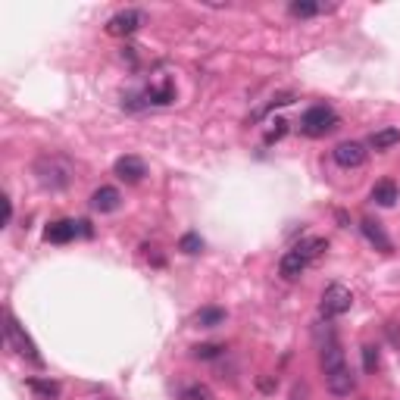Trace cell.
Instances as JSON below:
<instances>
[{
	"label": "cell",
	"instance_id": "cell-17",
	"mask_svg": "<svg viewBox=\"0 0 400 400\" xmlns=\"http://www.w3.org/2000/svg\"><path fill=\"white\" fill-rule=\"evenodd\" d=\"M294 250L301 253V257L307 260V263H313V260H319L325 250H329V241H325V238H303V241L297 244Z\"/></svg>",
	"mask_w": 400,
	"mask_h": 400
},
{
	"label": "cell",
	"instance_id": "cell-23",
	"mask_svg": "<svg viewBox=\"0 0 400 400\" xmlns=\"http://www.w3.org/2000/svg\"><path fill=\"white\" fill-rule=\"evenodd\" d=\"M225 347L222 344H198L191 347V356L194 360H216V356H222Z\"/></svg>",
	"mask_w": 400,
	"mask_h": 400
},
{
	"label": "cell",
	"instance_id": "cell-25",
	"mask_svg": "<svg viewBox=\"0 0 400 400\" xmlns=\"http://www.w3.org/2000/svg\"><path fill=\"white\" fill-rule=\"evenodd\" d=\"M285 132H288V122H285V119H275L272 128L266 132V144H275L279 138H285Z\"/></svg>",
	"mask_w": 400,
	"mask_h": 400
},
{
	"label": "cell",
	"instance_id": "cell-15",
	"mask_svg": "<svg viewBox=\"0 0 400 400\" xmlns=\"http://www.w3.org/2000/svg\"><path fill=\"white\" fill-rule=\"evenodd\" d=\"M372 200L378 203V207H394V203L400 200V191H397V185L391 178H384V181H378V185L372 188Z\"/></svg>",
	"mask_w": 400,
	"mask_h": 400
},
{
	"label": "cell",
	"instance_id": "cell-7",
	"mask_svg": "<svg viewBox=\"0 0 400 400\" xmlns=\"http://www.w3.org/2000/svg\"><path fill=\"white\" fill-rule=\"evenodd\" d=\"M325 388H329L334 397H347L356 388V375L351 372V366H341L325 375Z\"/></svg>",
	"mask_w": 400,
	"mask_h": 400
},
{
	"label": "cell",
	"instance_id": "cell-8",
	"mask_svg": "<svg viewBox=\"0 0 400 400\" xmlns=\"http://www.w3.org/2000/svg\"><path fill=\"white\" fill-rule=\"evenodd\" d=\"M113 169H116V176L122 181H128V185H138V181L147 176V166H144L141 157H119Z\"/></svg>",
	"mask_w": 400,
	"mask_h": 400
},
{
	"label": "cell",
	"instance_id": "cell-11",
	"mask_svg": "<svg viewBox=\"0 0 400 400\" xmlns=\"http://www.w3.org/2000/svg\"><path fill=\"white\" fill-rule=\"evenodd\" d=\"M307 266H310V263H307V260H303L297 250H288L285 257L279 260V272H281V279H288V281L301 279V275H303V269H307Z\"/></svg>",
	"mask_w": 400,
	"mask_h": 400
},
{
	"label": "cell",
	"instance_id": "cell-20",
	"mask_svg": "<svg viewBox=\"0 0 400 400\" xmlns=\"http://www.w3.org/2000/svg\"><path fill=\"white\" fill-rule=\"evenodd\" d=\"M181 400H216V394H213V388H210V384L194 382V384H188V388L181 391Z\"/></svg>",
	"mask_w": 400,
	"mask_h": 400
},
{
	"label": "cell",
	"instance_id": "cell-4",
	"mask_svg": "<svg viewBox=\"0 0 400 400\" xmlns=\"http://www.w3.org/2000/svg\"><path fill=\"white\" fill-rule=\"evenodd\" d=\"M353 307V294L347 291L344 285H329L322 294V303H319V313L325 319H334V316H344L347 310Z\"/></svg>",
	"mask_w": 400,
	"mask_h": 400
},
{
	"label": "cell",
	"instance_id": "cell-13",
	"mask_svg": "<svg viewBox=\"0 0 400 400\" xmlns=\"http://www.w3.org/2000/svg\"><path fill=\"white\" fill-rule=\"evenodd\" d=\"M225 310L222 307H203V310H198L194 313V319L191 322L198 325V329H219V325H225Z\"/></svg>",
	"mask_w": 400,
	"mask_h": 400
},
{
	"label": "cell",
	"instance_id": "cell-18",
	"mask_svg": "<svg viewBox=\"0 0 400 400\" xmlns=\"http://www.w3.org/2000/svg\"><path fill=\"white\" fill-rule=\"evenodd\" d=\"M400 144V128H378V132L369 135V147L372 150H388Z\"/></svg>",
	"mask_w": 400,
	"mask_h": 400
},
{
	"label": "cell",
	"instance_id": "cell-6",
	"mask_svg": "<svg viewBox=\"0 0 400 400\" xmlns=\"http://www.w3.org/2000/svg\"><path fill=\"white\" fill-rule=\"evenodd\" d=\"M332 157L341 169H360V166L366 163L369 150H366V144H360V141H341L338 147L332 150Z\"/></svg>",
	"mask_w": 400,
	"mask_h": 400
},
{
	"label": "cell",
	"instance_id": "cell-28",
	"mask_svg": "<svg viewBox=\"0 0 400 400\" xmlns=\"http://www.w3.org/2000/svg\"><path fill=\"white\" fill-rule=\"evenodd\" d=\"M260 388H263V391H272V388H275V384H272V382H269V378H260Z\"/></svg>",
	"mask_w": 400,
	"mask_h": 400
},
{
	"label": "cell",
	"instance_id": "cell-10",
	"mask_svg": "<svg viewBox=\"0 0 400 400\" xmlns=\"http://www.w3.org/2000/svg\"><path fill=\"white\" fill-rule=\"evenodd\" d=\"M78 235V222H69V219H60V222H50L44 238L50 244H69L72 238Z\"/></svg>",
	"mask_w": 400,
	"mask_h": 400
},
{
	"label": "cell",
	"instance_id": "cell-24",
	"mask_svg": "<svg viewBox=\"0 0 400 400\" xmlns=\"http://www.w3.org/2000/svg\"><path fill=\"white\" fill-rule=\"evenodd\" d=\"M378 347H372V344H366L363 347V369H366V372H375L378 369Z\"/></svg>",
	"mask_w": 400,
	"mask_h": 400
},
{
	"label": "cell",
	"instance_id": "cell-12",
	"mask_svg": "<svg viewBox=\"0 0 400 400\" xmlns=\"http://www.w3.org/2000/svg\"><path fill=\"white\" fill-rule=\"evenodd\" d=\"M319 366H322V372H325V375L334 372V369H341V366H347L344 351L338 347V341H329V344L322 347V356H319Z\"/></svg>",
	"mask_w": 400,
	"mask_h": 400
},
{
	"label": "cell",
	"instance_id": "cell-5",
	"mask_svg": "<svg viewBox=\"0 0 400 400\" xmlns=\"http://www.w3.org/2000/svg\"><path fill=\"white\" fill-rule=\"evenodd\" d=\"M141 25H144V13L141 10H119L116 16L107 19V35H113V38H126V35H135Z\"/></svg>",
	"mask_w": 400,
	"mask_h": 400
},
{
	"label": "cell",
	"instance_id": "cell-1",
	"mask_svg": "<svg viewBox=\"0 0 400 400\" xmlns=\"http://www.w3.org/2000/svg\"><path fill=\"white\" fill-rule=\"evenodd\" d=\"M35 176H38V185L47 188V191H63L72 181V163L66 157L47 154L35 163Z\"/></svg>",
	"mask_w": 400,
	"mask_h": 400
},
{
	"label": "cell",
	"instance_id": "cell-2",
	"mask_svg": "<svg viewBox=\"0 0 400 400\" xmlns=\"http://www.w3.org/2000/svg\"><path fill=\"white\" fill-rule=\"evenodd\" d=\"M332 128H338V113L332 110V107H310L307 113L301 116V135L307 138H322L329 135Z\"/></svg>",
	"mask_w": 400,
	"mask_h": 400
},
{
	"label": "cell",
	"instance_id": "cell-26",
	"mask_svg": "<svg viewBox=\"0 0 400 400\" xmlns=\"http://www.w3.org/2000/svg\"><path fill=\"white\" fill-rule=\"evenodd\" d=\"M10 222H13V200L4 194V225H10Z\"/></svg>",
	"mask_w": 400,
	"mask_h": 400
},
{
	"label": "cell",
	"instance_id": "cell-21",
	"mask_svg": "<svg viewBox=\"0 0 400 400\" xmlns=\"http://www.w3.org/2000/svg\"><path fill=\"white\" fill-rule=\"evenodd\" d=\"M288 13L297 19H310V16H316V13H322V6L313 4V0H297V4L288 6Z\"/></svg>",
	"mask_w": 400,
	"mask_h": 400
},
{
	"label": "cell",
	"instance_id": "cell-9",
	"mask_svg": "<svg viewBox=\"0 0 400 400\" xmlns=\"http://www.w3.org/2000/svg\"><path fill=\"white\" fill-rule=\"evenodd\" d=\"M119 203H122V194L116 191L113 185H104L91 194V207L97 210V213H113V210H119Z\"/></svg>",
	"mask_w": 400,
	"mask_h": 400
},
{
	"label": "cell",
	"instance_id": "cell-3",
	"mask_svg": "<svg viewBox=\"0 0 400 400\" xmlns=\"http://www.w3.org/2000/svg\"><path fill=\"white\" fill-rule=\"evenodd\" d=\"M4 334H6V344L13 347L19 356H25V360H32V363H41V353H38V347H35V341L28 338V334L19 329V322L13 319V313H6L4 316Z\"/></svg>",
	"mask_w": 400,
	"mask_h": 400
},
{
	"label": "cell",
	"instance_id": "cell-19",
	"mask_svg": "<svg viewBox=\"0 0 400 400\" xmlns=\"http://www.w3.org/2000/svg\"><path fill=\"white\" fill-rule=\"evenodd\" d=\"M144 97H147V104H157V107H166L176 100V91H172V85H159V88H147L144 91Z\"/></svg>",
	"mask_w": 400,
	"mask_h": 400
},
{
	"label": "cell",
	"instance_id": "cell-27",
	"mask_svg": "<svg viewBox=\"0 0 400 400\" xmlns=\"http://www.w3.org/2000/svg\"><path fill=\"white\" fill-rule=\"evenodd\" d=\"M288 400H303V388H294V391H291V397Z\"/></svg>",
	"mask_w": 400,
	"mask_h": 400
},
{
	"label": "cell",
	"instance_id": "cell-14",
	"mask_svg": "<svg viewBox=\"0 0 400 400\" xmlns=\"http://www.w3.org/2000/svg\"><path fill=\"white\" fill-rule=\"evenodd\" d=\"M360 229H363V235H366V241H369V244H375L378 250L391 253V238L384 235V229H382L378 222H372V219H363V222H360Z\"/></svg>",
	"mask_w": 400,
	"mask_h": 400
},
{
	"label": "cell",
	"instance_id": "cell-16",
	"mask_svg": "<svg viewBox=\"0 0 400 400\" xmlns=\"http://www.w3.org/2000/svg\"><path fill=\"white\" fill-rule=\"evenodd\" d=\"M28 391H32L38 400H56L60 397V384L50 382V378H28Z\"/></svg>",
	"mask_w": 400,
	"mask_h": 400
},
{
	"label": "cell",
	"instance_id": "cell-22",
	"mask_svg": "<svg viewBox=\"0 0 400 400\" xmlns=\"http://www.w3.org/2000/svg\"><path fill=\"white\" fill-rule=\"evenodd\" d=\"M178 250H181V253H191V257H194V253L203 250V238L194 235V231H188V235L178 238Z\"/></svg>",
	"mask_w": 400,
	"mask_h": 400
}]
</instances>
